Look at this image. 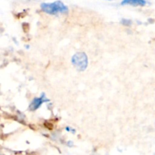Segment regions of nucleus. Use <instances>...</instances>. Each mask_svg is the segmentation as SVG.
I'll use <instances>...</instances> for the list:
<instances>
[{
    "instance_id": "1",
    "label": "nucleus",
    "mask_w": 155,
    "mask_h": 155,
    "mask_svg": "<svg viewBox=\"0 0 155 155\" xmlns=\"http://www.w3.org/2000/svg\"><path fill=\"white\" fill-rule=\"evenodd\" d=\"M41 8L45 13L52 15L67 14L68 12V8L61 1H55L51 3H42Z\"/></svg>"
},
{
    "instance_id": "2",
    "label": "nucleus",
    "mask_w": 155,
    "mask_h": 155,
    "mask_svg": "<svg viewBox=\"0 0 155 155\" xmlns=\"http://www.w3.org/2000/svg\"><path fill=\"white\" fill-rule=\"evenodd\" d=\"M72 64L79 71L86 70L88 65V58L84 52H77L73 56Z\"/></svg>"
},
{
    "instance_id": "3",
    "label": "nucleus",
    "mask_w": 155,
    "mask_h": 155,
    "mask_svg": "<svg viewBox=\"0 0 155 155\" xmlns=\"http://www.w3.org/2000/svg\"><path fill=\"white\" fill-rule=\"evenodd\" d=\"M46 101H48V99L45 98V94L42 93V96L40 98H36L32 101V102L30 103V106H29V110L30 111H34L36 109L39 108L40 107L41 104L43 102H46Z\"/></svg>"
},
{
    "instance_id": "4",
    "label": "nucleus",
    "mask_w": 155,
    "mask_h": 155,
    "mask_svg": "<svg viewBox=\"0 0 155 155\" xmlns=\"http://www.w3.org/2000/svg\"><path fill=\"white\" fill-rule=\"evenodd\" d=\"M146 0H123L122 5H131L134 6H144L146 5Z\"/></svg>"
},
{
    "instance_id": "5",
    "label": "nucleus",
    "mask_w": 155,
    "mask_h": 155,
    "mask_svg": "<svg viewBox=\"0 0 155 155\" xmlns=\"http://www.w3.org/2000/svg\"><path fill=\"white\" fill-rule=\"evenodd\" d=\"M122 24H124V25H126V26H130V25H131L132 21H130V20L123 19L122 20Z\"/></svg>"
},
{
    "instance_id": "6",
    "label": "nucleus",
    "mask_w": 155,
    "mask_h": 155,
    "mask_svg": "<svg viewBox=\"0 0 155 155\" xmlns=\"http://www.w3.org/2000/svg\"><path fill=\"white\" fill-rule=\"evenodd\" d=\"M66 130H67V131L70 132V130H71V129H70L69 127H66Z\"/></svg>"
}]
</instances>
